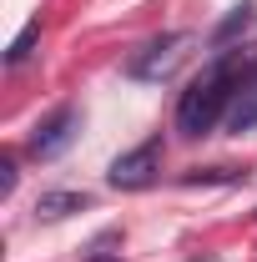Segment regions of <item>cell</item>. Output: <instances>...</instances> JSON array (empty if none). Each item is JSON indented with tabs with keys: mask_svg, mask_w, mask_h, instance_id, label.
Segmentation results:
<instances>
[{
	"mask_svg": "<svg viewBox=\"0 0 257 262\" xmlns=\"http://www.w3.org/2000/svg\"><path fill=\"white\" fill-rule=\"evenodd\" d=\"M187 46H192V31H166V35H157V40H146V46L126 61V76H131V81H161V76L177 71V61L187 56Z\"/></svg>",
	"mask_w": 257,
	"mask_h": 262,
	"instance_id": "6da1fadb",
	"label": "cell"
},
{
	"mask_svg": "<svg viewBox=\"0 0 257 262\" xmlns=\"http://www.w3.org/2000/svg\"><path fill=\"white\" fill-rule=\"evenodd\" d=\"M242 177H247V171H237V166H207V171L197 166V171L182 177V187H212V182H242Z\"/></svg>",
	"mask_w": 257,
	"mask_h": 262,
	"instance_id": "52a82bcc",
	"label": "cell"
},
{
	"mask_svg": "<svg viewBox=\"0 0 257 262\" xmlns=\"http://www.w3.org/2000/svg\"><path fill=\"white\" fill-rule=\"evenodd\" d=\"M76 131H81V111H76V106H61L56 116H46V121L35 126V136H31V157H40V162L61 157L66 146L76 141Z\"/></svg>",
	"mask_w": 257,
	"mask_h": 262,
	"instance_id": "3957f363",
	"label": "cell"
},
{
	"mask_svg": "<svg viewBox=\"0 0 257 262\" xmlns=\"http://www.w3.org/2000/svg\"><path fill=\"white\" fill-rule=\"evenodd\" d=\"M15 177H20V171H15V157L5 151V157H0V196H10V192H15Z\"/></svg>",
	"mask_w": 257,
	"mask_h": 262,
	"instance_id": "9c48e42d",
	"label": "cell"
},
{
	"mask_svg": "<svg viewBox=\"0 0 257 262\" xmlns=\"http://www.w3.org/2000/svg\"><path fill=\"white\" fill-rule=\"evenodd\" d=\"M252 126H257V81H247L237 91V101H232V111H227V131L242 136V131H252Z\"/></svg>",
	"mask_w": 257,
	"mask_h": 262,
	"instance_id": "5b68a950",
	"label": "cell"
},
{
	"mask_svg": "<svg viewBox=\"0 0 257 262\" xmlns=\"http://www.w3.org/2000/svg\"><path fill=\"white\" fill-rule=\"evenodd\" d=\"M35 40H40V20H31L26 31H20L15 40H10V51H5V66H20V61H31Z\"/></svg>",
	"mask_w": 257,
	"mask_h": 262,
	"instance_id": "ba28073f",
	"label": "cell"
},
{
	"mask_svg": "<svg viewBox=\"0 0 257 262\" xmlns=\"http://www.w3.org/2000/svg\"><path fill=\"white\" fill-rule=\"evenodd\" d=\"M91 207V196L86 192H40V202H35V217L40 222H61V217H71V212H86Z\"/></svg>",
	"mask_w": 257,
	"mask_h": 262,
	"instance_id": "277c9868",
	"label": "cell"
},
{
	"mask_svg": "<svg viewBox=\"0 0 257 262\" xmlns=\"http://www.w3.org/2000/svg\"><path fill=\"white\" fill-rule=\"evenodd\" d=\"M86 262H121V257H111V252H101V247H91V257Z\"/></svg>",
	"mask_w": 257,
	"mask_h": 262,
	"instance_id": "30bf717a",
	"label": "cell"
},
{
	"mask_svg": "<svg viewBox=\"0 0 257 262\" xmlns=\"http://www.w3.org/2000/svg\"><path fill=\"white\" fill-rule=\"evenodd\" d=\"M247 26H252V5L242 0V5H232V10H227V20L212 31V46H232L237 35H247Z\"/></svg>",
	"mask_w": 257,
	"mask_h": 262,
	"instance_id": "8992f818",
	"label": "cell"
},
{
	"mask_svg": "<svg viewBox=\"0 0 257 262\" xmlns=\"http://www.w3.org/2000/svg\"><path fill=\"white\" fill-rule=\"evenodd\" d=\"M157 171H161V141H141L136 151H126V157H116V162H111L106 182H111V187H121V192H136V187H146Z\"/></svg>",
	"mask_w": 257,
	"mask_h": 262,
	"instance_id": "7a4b0ae2",
	"label": "cell"
}]
</instances>
